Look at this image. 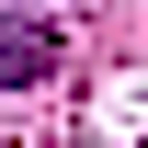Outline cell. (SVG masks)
Returning <instances> with one entry per match:
<instances>
[{
    "mask_svg": "<svg viewBox=\"0 0 148 148\" xmlns=\"http://www.w3.org/2000/svg\"><path fill=\"white\" fill-rule=\"evenodd\" d=\"M0 12H12V23H69L80 0H0Z\"/></svg>",
    "mask_w": 148,
    "mask_h": 148,
    "instance_id": "7a4b0ae2",
    "label": "cell"
},
{
    "mask_svg": "<svg viewBox=\"0 0 148 148\" xmlns=\"http://www.w3.org/2000/svg\"><path fill=\"white\" fill-rule=\"evenodd\" d=\"M34 80H57V23L0 34V91H34Z\"/></svg>",
    "mask_w": 148,
    "mask_h": 148,
    "instance_id": "6da1fadb",
    "label": "cell"
}]
</instances>
